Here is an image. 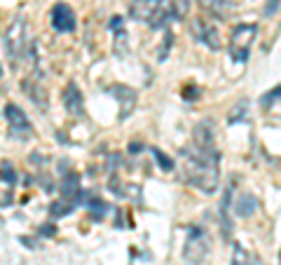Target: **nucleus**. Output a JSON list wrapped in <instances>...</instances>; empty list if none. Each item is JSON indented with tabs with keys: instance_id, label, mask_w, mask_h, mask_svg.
<instances>
[{
	"instance_id": "423d86ee",
	"label": "nucleus",
	"mask_w": 281,
	"mask_h": 265,
	"mask_svg": "<svg viewBox=\"0 0 281 265\" xmlns=\"http://www.w3.org/2000/svg\"><path fill=\"white\" fill-rule=\"evenodd\" d=\"M52 26L59 33H73L78 21H75V12L71 10V5L66 3H56L52 7Z\"/></svg>"
},
{
	"instance_id": "20e7f679",
	"label": "nucleus",
	"mask_w": 281,
	"mask_h": 265,
	"mask_svg": "<svg viewBox=\"0 0 281 265\" xmlns=\"http://www.w3.org/2000/svg\"><path fill=\"white\" fill-rule=\"evenodd\" d=\"M206 253H208L206 233H204L202 228L192 225V228L188 230V240H185V247H183V258L188 260L190 265H197L206 258Z\"/></svg>"
},
{
	"instance_id": "6e6552de",
	"label": "nucleus",
	"mask_w": 281,
	"mask_h": 265,
	"mask_svg": "<svg viewBox=\"0 0 281 265\" xmlns=\"http://www.w3.org/2000/svg\"><path fill=\"white\" fill-rule=\"evenodd\" d=\"M63 106H66V111L71 113V115H75V117H80L82 113H85L82 94H80V89H78L75 82H71V85L66 87V92H63Z\"/></svg>"
},
{
	"instance_id": "9d476101",
	"label": "nucleus",
	"mask_w": 281,
	"mask_h": 265,
	"mask_svg": "<svg viewBox=\"0 0 281 265\" xmlns=\"http://www.w3.org/2000/svg\"><path fill=\"white\" fill-rule=\"evenodd\" d=\"M110 92H115L113 96L122 104V113H120V117H127L129 113H131V108L136 106L134 89H129V87H124V85H115V87H110Z\"/></svg>"
},
{
	"instance_id": "aec40b11",
	"label": "nucleus",
	"mask_w": 281,
	"mask_h": 265,
	"mask_svg": "<svg viewBox=\"0 0 281 265\" xmlns=\"http://www.w3.org/2000/svg\"><path fill=\"white\" fill-rule=\"evenodd\" d=\"M244 111H246V104H239L237 108H232V115H230V122H239V120H244Z\"/></svg>"
},
{
	"instance_id": "b1692460",
	"label": "nucleus",
	"mask_w": 281,
	"mask_h": 265,
	"mask_svg": "<svg viewBox=\"0 0 281 265\" xmlns=\"http://www.w3.org/2000/svg\"><path fill=\"white\" fill-rule=\"evenodd\" d=\"M279 260H281V251H279Z\"/></svg>"
},
{
	"instance_id": "ddd939ff",
	"label": "nucleus",
	"mask_w": 281,
	"mask_h": 265,
	"mask_svg": "<svg viewBox=\"0 0 281 265\" xmlns=\"http://www.w3.org/2000/svg\"><path fill=\"white\" fill-rule=\"evenodd\" d=\"M258 209V200L253 197V195H244V197H239L237 204H234V214L237 216H251L253 211Z\"/></svg>"
},
{
	"instance_id": "f8f14e48",
	"label": "nucleus",
	"mask_w": 281,
	"mask_h": 265,
	"mask_svg": "<svg viewBox=\"0 0 281 265\" xmlns=\"http://www.w3.org/2000/svg\"><path fill=\"white\" fill-rule=\"evenodd\" d=\"M230 265H260V260H258L256 253L246 251L239 242H234L232 244V263Z\"/></svg>"
},
{
	"instance_id": "6ab92c4d",
	"label": "nucleus",
	"mask_w": 281,
	"mask_h": 265,
	"mask_svg": "<svg viewBox=\"0 0 281 265\" xmlns=\"http://www.w3.org/2000/svg\"><path fill=\"white\" fill-rule=\"evenodd\" d=\"M0 179L5 181V183H10V185L17 183V172H14V167L5 162V164H3V169H0Z\"/></svg>"
},
{
	"instance_id": "39448f33",
	"label": "nucleus",
	"mask_w": 281,
	"mask_h": 265,
	"mask_svg": "<svg viewBox=\"0 0 281 265\" xmlns=\"http://www.w3.org/2000/svg\"><path fill=\"white\" fill-rule=\"evenodd\" d=\"M5 117H7V122H10V134H12L14 139H28V136H33L31 120H28V115H26L17 104L5 106Z\"/></svg>"
},
{
	"instance_id": "5701e85b",
	"label": "nucleus",
	"mask_w": 281,
	"mask_h": 265,
	"mask_svg": "<svg viewBox=\"0 0 281 265\" xmlns=\"http://www.w3.org/2000/svg\"><path fill=\"white\" fill-rule=\"evenodd\" d=\"M40 233H43V235H54L56 230H54V228H43V230H40Z\"/></svg>"
},
{
	"instance_id": "f03ea898",
	"label": "nucleus",
	"mask_w": 281,
	"mask_h": 265,
	"mask_svg": "<svg viewBox=\"0 0 281 265\" xmlns=\"http://www.w3.org/2000/svg\"><path fill=\"white\" fill-rule=\"evenodd\" d=\"M131 17L136 21H143L150 28H164L171 17L166 10V0H131Z\"/></svg>"
},
{
	"instance_id": "393cba45",
	"label": "nucleus",
	"mask_w": 281,
	"mask_h": 265,
	"mask_svg": "<svg viewBox=\"0 0 281 265\" xmlns=\"http://www.w3.org/2000/svg\"><path fill=\"white\" fill-rule=\"evenodd\" d=\"M0 73H3V68H0Z\"/></svg>"
},
{
	"instance_id": "f257e3e1",
	"label": "nucleus",
	"mask_w": 281,
	"mask_h": 265,
	"mask_svg": "<svg viewBox=\"0 0 281 265\" xmlns=\"http://www.w3.org/2000/svg\"><path fill=\"white\" fill-rule=\"evenodd\" d=\"M185 181L190 185L199 188L202 192L211 195L216 192L218 188V162H220V155L216 150V143L214 146H199L195 143L192 148H185Z\"/></svg>"
},
{
	"instance_id": "412c9836",
	"label": "nucleus",
	"mask_w": 281,
	"mask_h": 265,
	"mask_svg": "<svg viewBox=\"0 0 281 265\" xmlns=\"http://www.w3.org/2000/svg\"><path fill=\"white\" fill-rule=\"evenodd\" d=\"M281 99V87H276L274 92H267V96H263V104H269V101H279Z\"/></svg>"
},
{
	"instance_id": "1a4fd4ad",
	"label": "nucleus",
	"mask_w": 281,
	"mask_h": 265,
	"mask_svg": "<svg viewBox=\"0 0 281 265\" xmlns=\"http://www.w3.org/2000/svg\"><path fill=\"white\" fill-rule=\"evenodd\" d=\"M61 195H63V200L73 202L75 207L82 202V190H80V176H78L75 172L66 174V179H63V183H61Z\"/></svg>"
},
{
	"instance_id": "4468645a",
	"label": "nucleus",
	"mask_w": 281,
	"mask_h": 265,
	"mask_svg": "<svg viewBox=\"0 0 281 265\" xmlns=\"http://www.w3.org/2000/svg\"><path fill=\"white\" fill-rule=\"evenodd\" d=\"M108 207H110V204L101 202V200H96V197H92L89 202H87V211L92 214L94 221H101V218H103V216L108 214Z\"/></svg>"
},
{
	"instance_id": "9b49d317",
	"label": "nucleus",
	"mask_w": 281,
	"mask_h": 265,
	"mask_svg": "<svg viewBox=\"0 0 281 265\" xmlns=\"http://www.w3.org/2000/svg\"><path fill=\"white\" fill-rule=\"evenodd\" d=\"M197 40L206 45L208 50H220V36H218V31H216V26L202 24L199 26V33H197Z\"/></svg>"
},
{
	"instance_id": "2eb2a0df",
	"label": "nucleus",
	"mask_w": 281,
	"mask_h": 265,
	"mask_svg": "<svg viewBox=\"0 0 281 265\" xmlns=\"http://www.w3.org/2000/svg\"><path fill=\"white\" fill-rule=\"evenodd\" d=\"M230 197H232V190H225V195H223V204H220V221H223V233H225V237L230 235V218H227Z\"/></svg>"
},
{
	"instance_id": "0eeeda50",
	"label": "nucleus",
	"mask_w": 281,
	"mask_h": 265,
	"mask_svg": "<svg viewBox=\"0 0 281 265\" xmlns=\"http://www.w3.org/2000/svg\"><path fill=\"white\" fill-rule=\"evenodd\" d=\"M5 47H7V52H10L14 59L24 52V47H26V26H24V21H21V19H17V21H14V26L7 31Z\"/></svg>"
},
{
	"instance_id": "4be33fe9",
	"label": "nucleus",
	"mask_w": 281,
	"mask_h": 265,
	"mask_svg": "<svg viewBox=\"0 0 281 265\" xmlns=\"http://www.w3.org/2000/svg\"><path fill=\"white\" fill-rule=\"evenodd\" d=\"M276 10H279V0H269L267 7H265V17H269V14H274Z\"/></svg>"
},
{
	"instance_id": "f3484780",
	"label": "nucleus",
	"mask_w": 281,
	"mask_h": 265,
	"mask_svg": "<svg viewBox=\"0 0 281 265\" xmlns=\"http://www.w3.org/2000/svg\"><path fill=\"white\" fill-rule=\"evenodd\" d=\"M153 155H155V160H157V164H162L164 172H173V160L169 157V155L162 153L159 148H153Z\"/></svg>"
},
{
	"instance_id": "dca6fc26",
	"label": "nucleus",
	"mask_w": 281,
	"mask_h": 265,
	"mask_svg": "<svg viewBox=\"0 0 281 265\" xmlns=\"http://www.w3.org/2000/svg\"><path fill=\"white\" fill-rule=\"evenodd\" d=\"M127 33H124V26L115 31V54H127Z\"/></svg>"
},
{
	"instance_id": "a211bd4d",
	"label": "nucleus",
	"mask_w": 281,
	"mask_h": 265,
	"mask_svg": "<svg viewBox=\"0 0 281 265\" xmlns=\"http://www.w3.org/2000/svg\"><path fill=\"white\" fill-rule=\"evenodd\" d=\"M73 209H75V204L66 200V204H63V202H54V204H52L49 214H52V216H66V214H71Z\"/></svg>"
},
{
	"instance_id": "7ed1b4c3",
	"label": "nucleus",
	"mask_w": 281,
	"mask_h": 265,
	"mask_svg": "<svg viewBox=\"0 0 281 265\" xmlns=\"http://www.w3.org/2000/svg\"><path fill=\"white\" fill-rule=\"evenodd\" d=\"M258 36V26L256 24H239L232 28L230 36V56L237 63H246L251 54V45Z\"/></svg>"
}]
</instances>
